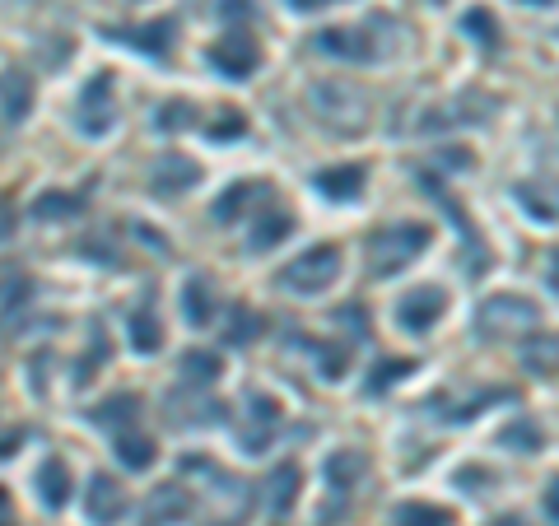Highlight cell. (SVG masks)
<instances>
[{"instance_id": "obj_1", "label": "cell", "mask_w": 559, "mask_h": 526, "mask_svg": "<svg viewBox=\"0 0 559 526\" xmlns=\"http://www.w3.org/2000/svg\"><path fill=\"white\" fill-rule=\"evenodd\" d=\"M336 275H341V252H336V247H313V252H303L299 261H289V266L280 270V284L299 289V294H317V289H327Z\"/></svg>"}, {"instance_id": "obj_2", "label": "cell", "mask_w": 559, "mask_h": 526, "mask_svg": "<svg viewBox=\"0 0 559 526\" xmlns=\"http://www.w3.org/2000/svg\"><path fill=\"white\" fill-rule=\"evenodd\" d=\"M424 243H429V229H424V224H392V229H382L378 238H373V261H378V275L401 270Z\"/></svg>"}, {"instance_id": "obj_3", "label": "cell", "mask_w": 559, "mask_h": 526, "mask_svg": "<svg viewBox=\"0 0 559 526\" xmlns=\"http://www.w3.org/2000/svg\"><path fill=\"white\" fill-rule=\"evenodd\" d=\"M210 61H215L229 80H243V75H252V70L261 66V47H257V38H247V33H229V38H219L215 47H210Z\"/></svg>"}, {"instance_id": "obj_4", "label": "cell", "mask_w": 559, "mask_h": 526, "mask_svg": "<svg viewBox=\"0 0 559 526\" xmlns=\"http://www.w3.org/2000/svg\"><path fill=\"white\" fill-rule=\"evenodd\" d=\"M438 312H443V294H438V289H415V294L401 298L396 317H401L410 331H429V322H438Z\"/></svg>"}, {"instance_id": "obj_5", "label": "cell", "mask_w": 559, "mask_h": 526, "mask_svg": "<svg viewBox=\"0 0 559 526\" xmlns=\"http://www.w3.org/2000/svg\"><path fill=\"white\" fill-rule=\"evenodd\" d=\"M536 322V308L532 303H522V298H490V303H485V312H480V326H485V331H494V326H532Z\"/></svg>"}, {"instance_id": "obj_6", "label": "cell", "mask_w": 559, "mask_h": 526, "mask_svg": "<svg viewBox=\"0 0 559 526\" xmlns=\"http://www.w3.org/2000/svg\"><path fill=\"white\" fill-rule=\"evenodd\" d=\"M317 47L331 56H355V61H373V56H378V47H373L359 28H327V33L317 38Z\"/></svg>"}, {"instance_id": "obj_7", "label": "cell", "mask_w": 559, "mask_h": 526, "mask_svg": "<svg viewBox=\"0 0 559 526\" xmlns=\"http://www.w3.org/2000/svg\"><path fill=\"white\" fill-rule=\"evenodd\" d=\"M122 489H117V480H108V475H98L94 485H89V517L94 522H112V517L122 513Z\"/></svg>"}, {"instance_id": "obj_8", "label": "cell", "mask_w": 559, "mask_h": 526, "mask_svg": "<svg viewBox=\"0 0 559 526\" xmlns=\"http://www.w3.org/2000/svg\"><path fill=\"white\" fill-rule=\"evenodd\" d=\"M191 182H196V163L178 159V154H168V159L154 168V187L159 191H187Z\"/></svg>"}, {"instance_id": "obj_9", "label": "cell", "mask_w": 559, "mask_h": 526, "mask_svg": "<svg viewBox=\"0 0 559 526\" xmlns=\"http://www.w3.org/2000/svg\"><path fill=\"white\" fill-rule=\"evenodd\" d=\"M359 182H364V168H331V173L317 177V187L327 191V196H336V201L359 196Z\"/></svg>"}, {"instance_id": "obj_10", "label": "cell", "mask_w": 559, "mask_h": 526, "mask_svg": "<svg viewBox=\"0 0 559 526\" xmlns=\"http://www.w3.org/2000/svg\"><path fill=\"white\" fill-rule=\"evenodd\" d=\"M187 317H191V326H205L215 317V289H210L201 275L187 284Z\"/></svg>"}, {"instance_id": "obj_11", "label": "cell", "mask_w": 559, "mask_h": 526, "mask_svg": "<svg viewBox=\"0 0 559 526\" xmlns=\"http://www.w3.org/2000/svg\"><path fill=\"white\" fill-rule=\"evenodd\" d=\"M0 98H5V117H24L28 103H33V84L19 80V75H5L0 80Z\"/></svg>"}, {"instance_id": "obj_12", "label": "cell", "mask_w": 559, "mask_h": 526, "mask_svg": "<svg viewBox=\"0 0 559 526\" xmlns=\"http://www.w3.org/2000/svg\"><path fill=\"white\" fill-rule=\"evenodd\" d=\"M66 480H70V475H66V466H61V461H47V466H42V499L52 503V508H61V503L70 499Z\"/></svg>"}, {"instance_id": "obj_13", "label": "cell", "mask_w": 559, "mask_h": 526, "mask_svg": "<svg viewBox=\"0 0 559 526\" xmlns=\"http://www.w3.org/2000/svg\"><path fill=\"white\" fill-rule=\"evenodd\" d=\"M117 457H122L131 471H145V466L154 461V443H150V438H131V433H126L122 447H117Z\"/></svg>"}, {"instance_id": "obj_14", "label": "cell", "mask_w": 559, "mask_h": 526, "mask_svg": "<svg viewBox=\"0 0 559 526\" xmlns=\"http://www.w3.org/2000/svg\"><path fill=\"white\" fill-rule=\"evenodd\" d=\"M466 28H471L485 47H494V42H499V24H494L490 10H471V14H466Z\"/></svg>"}, {"instance_id": "obj_15", "label": "cell", "mask_w": 559, "mask_h": 526, "mask_svg": "<svg viewBox=\"0 0 559 526\" xmlns=\"http://www.w3.org/2000/svg\"><path fill=\"white\" fill-rule=\"evenodd\" d=\"M80 210V196H42L38 205H33V215L38 219H52V215H75Z\"/></svg>"}, {"instance_id": "obj_16", "label": "cell", "mask_w": 559, "mask_h": 526, "mask_svg": "<svg viewBox=\"0 0 559 526\" xmlns=\"http://www.w3.org/2000/svg\"><path fill=\"white\" fill-rule=\"evenodd\" d=\"M285 233H289V215H271L266 219V229L252 233V247H271V243H280Z\"/></svg>"}, {"instance_id": "obj_17", "label": "cell", "mask_w": 559, "mask_h": 526, "mask_svg": "<svg viewBox=\"0 0 559 526\" xmlns=\"http://www.w3.org/2000/svg\"><path fill=\"white\" fill-rule=\"evenodd\" d=\"M131 336H136L140 350H154V345H159V331H154L150 312H136V317H131Z\"/></svg>"}, {"instance_id": "obj_18", "label": "cell", "mask_w": 559, "mask_h": 526, "mask_svg": "<svg viewBox=\"0 0 559 526\" xmlns=\"http://www.w3.org/2000/svg\"><path fill=\"white\" fill-rule=\"evenodd\" d=\"M294 485H299V471H294V466L275 471V508H289V499H294Z\"/></svg>"}, {"instance_id": "obj_19", "label": "cell", "mask_w": 559, "mask_h": 526, "mask_svg": "<svg viewBox=\"0 0 559 526\" xmlns=\"http://www.w3.org/2000/svg\"><path fill=\"white\" fill-rule=\"evenodd\" d=\"M252 196H257V187H252V182H247V187H233L229 196H224V201L215 205V215H219V219H229L233 210H238V205H247V201H252Z\"/></svg>"}, {"instance_id": "obj_20", "label": "cell", "mask_w": 559, "mask_h": 526, "mask_svg": "<svg viewBox=\"0 0 559 526\" xmlns=\"http://www.w3.org/2000/svg\"><path fill=\"white\" fill-rule=\"evenodd\" d=\"M187 368H191V378L196 382H210L219 373V359L215 354H187Z\"/></svg>"}, {"instance_id": "obj_21", "label": "cell", "mask_w": 559, "mask_h": 526, "mask_svg": "<svg viewBox=\"0 0 559 526\" xmlns=\"http://www.w3.org/2000/svg\"><path fill=\"white\" fill-rule=\"evenodd\" d=\"M252 331H257V317H252V312H238L233 326H229V340L233 345H243V340H252Z\"/></svg>"}, {"instance_id": "obj_22", "label": "cell", "mask_w": 559, "mask_h": 526, "mask_svg": "<svg viewBox=\"0 0 559 526\" xmlns=\"http://www.w3.org/2000/svg\"><path fill=\"white\" fill-rule=\"evenodd\" d=\"M410 522L406 526H448V517L438 513V508H406Z\"/></svg>"}, {"instance_id": "obj_23", "label": "cell", "mask_w": 559, "mask_h": 526, "mask_svg": "<svg viewBox=\"0 0 559 526\" xmlns=\"http://www.w3.org/2000/svg\"><path fill=\"white\" fill-rule=\"evenodd\" d=\"M504 443H536V433H532V424H513V429L504 433Z\"/></svg>"}, {"instance_id": "obj_24", "label": "cell", "mask_w": 559, "mask_h": 526, "mask_svg": "<svg viewBox=\"0 0 559 526\" xmlns=\"http://www.w3.org/2000/svg\"><path fill=\"white\" fill-rule=\"evenodd\" d=\"M546 513H550V517H559V480L550 485V494H546Z\"/></svg>"}, {"instance_id": "obj_25", "label": "cell", "mask_w": 559, "mask_h": 526, "mask_svg": "<svg viewBox=\"0 0 559 526\" xmlns=\"http://www.w3.org/2000/svg\"><path fill=\"white\" fill-rule=\"evenodd\" d=\"M299 10H317V5H331V0H294Z\"/></svg>"}, {"instance_id": "obj_26", "label": "cell", "mask_w": 559, "mask_h": 526, "mask_svg": "<svg viewBox=\"0 0 559 526\" xmlns=\"http://www.w3.org/2000/svg\"><path fill=\"white\" fill-rule=\"evenodd\" d=\"M550 284L559 289V257H555V266H550Z\"/></svg>"}, {"instance_id": "obj_27", "label": "cell", "mask_w": 559, "mask_h": 526, "mask_svg": "<svg viewBox=\"0 0 559 526\" xmlns=\"http://www.w3.org/2000/svg\"><path fill=\"white\" fill-rule=\"evenodd\" d=\"M499 526H522V522H518V517H508V522H499Z\"/></svg>"}]
</instances>
